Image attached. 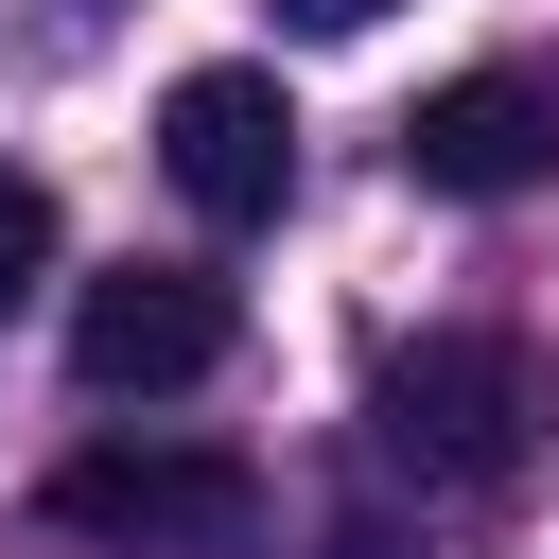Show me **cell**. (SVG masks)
Masks as SVG:
<instances>
[{
	"label": "cell",
	"mask_w": 559,
	"mask_h": 559,
	"mask_svg": "<svg viewBox=\"0 0 559 559\" xmlns=\"http://www.w3.org/2000/svg\"><path fill=\"white\" fill-rule=\"evenodd\" d=\"M332 559H402V524H332Z\"/></svg>",
	"instance_id": "8"
},
{
	"label": "cell",
	"mask_w": 559,
	"mask_h": 559,
	"mask_svg": "<svg viewBox=\"0 0 559 559\" xmlns=\"http://www.w3.org/2000/svg\"><path fill=\"white\" fill-rule=\"evenodd\" d=\"M542 349L524 332H419V349H384V384H367V437L419 472V489H507L524 454H542Z\"/></svg>",
	"instance_id": "1"
},
{
	"label": "cell",
	"mask_w": 559,
	"mask_h": 559,
	"mask_svg": "<svg viewBox=\"0 0 559 559\" xmlns=\"http://www.w3.org/2000/svg\"><path fill=\"white\" fill-rule=\"evenodd\" d=\"M402 175H419V192H454V210L542 192V175H559V70H454V87H419Z\"/></svg>",
	"instance_id": "5"
},
{
	"label": "cell",
	"mask_w": 559,
	"mask_h": 559,
	"mask_svg": "<svg viewBox=\"0 0 559 559\" xmlns=\"http://www.w3.org/2000/svg\"><path fill=\"white\" fill-rule=\"evenodd\" d=\"M157 175H175L210 227H262V210L297 192V105H280V70H175V87H157Z\"/></svg>",
	"instance_id": "3"
},
{
	"label": "cell",
	"mask_w": 559,
	"mask_h": 559,
	"mask_svg": "<svg viewBox=\"0 0 559 559\" xmlns=\"http://www.w3.org/2000/svg\"><path fill=\"white\" fill-rule=\"evenodd\" d=\"M297 35H367V17H402V0H280Z\"/></svg>",
	"instance_id": "7"
},
{
	"label": "cell",
	"mask_w": 559,
	"mask_h": 559,
	"mask_svg": "<svg viewBox=\"0 0 559 559\" xmlns=\"http://www.w3.org/2000/svg\"><path fill=\"white\" fill-rule=\"evenodd\" d=\"M52 524L70 542H140V559H245L262 542V472L245 454H70L52 472Z\"/></svg>",
	"instance_id": "2"
},
{
	"label": "cell",
	"mask_w": 559,
	"mask_h": 559,
	"mask_svg": "<svg viewBox=\"0 0 559 559\" xmlns=\"http://www.w3.org/2000/svg\"><path fill=\"white\" fill-rule=\"evenodd\" d=\"M52 280V175H0V314Z\"/></svg>",
	"instance_id": "6"
},
{
	"label": "cell",
	"mask_w": 559,
	"mask_h": 559,
	"mask_svg": "<svg viewBox=\"0 0 559 559\" xmlns=\"http://www.w3.org/2000/svg\"><path fill=\"white\" fill-rule=\"evenodd\" d=\"M70 367H87L105 402H175V384H210V367H227V280H192V262H122V280H87V297H70Z\"/></svg>",
	"instance_id": "4"
}]
</instances>
